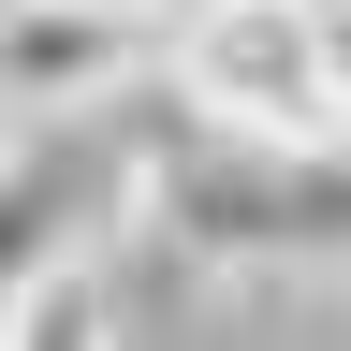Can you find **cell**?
Masks as SVG:
<instances>
[{"mask_svg":"<svg viewBox=\"0 0 351 351\" xmlns=\"http://www.w3.org/2000/svg\"><path fill=\"white\" fill-rule=\"evenodd\" d=\"M176 103L205 132H263V147H351L337 0H191L176 15Z\"/></svg>","mask_w":351,"mask_h":351,"instance_id":"obj_2","label":"cell"},{"mask_svg":"<svg viewBox=\"0 0 351 351\" xmlns=\"http://www.w3.org/2000/svg\"><path fill=\"white\" fill-rule=\"evenodd\" d=\"M0 351H117L103 278H88V263H44V278H15V322H0Z\"/></svg>","mask_w":351,"mask_h":351,"instance_id":"obj_4","label":"cell"},{"mask_svg":"<svg viewBox=\"0 0 351 351\" xmlns=\"http://www.w3.org/2000/svg\"><path fill=\"white\" fill-rule=\"evenodd\" d=\"M103 15H132V29H176V0H103Z\"/></svg>","mask_w":351,"mask_h":351,"instance_id":"obj_5","label":"cell"},{"mask_svg":"<svg viewBox=\"0 0 351 351\" xmlns=\"http://www.w3.org/2000/svg\"><path fill=\"white\" fill-rule=\"evenodd\" d=\"M147 219L191 263H337L351 249V147H263V132H205L147 147Z\"/></svg>","mask_w":351,"mask_h":351,"instance_id":"obj_1","label":"cell"},{"mask_svg":"<svg viewBox=\"0 0 351 351\" xmlns=\"http://www.w3.org/2000/svg\"><path fill=\"white\" fill-rule=\"evenodd\" d=\"M337 88H351V0H337Z\"/></svg>","mask_w":351,"mask_h":351,"instance_id":"obj_6","label":"cell"},{"mask_svg":"<svg viewBox=\"0 0 351 351\" xmlns=\"http://www.w3.org/2000/svg\"><path fill=\"white\" fill-rule=\"evenodd\" d=\"M147 59V29L103 15V0H15V29H0V88H15V117H73V103H103V88Z\"/></svg>","mask_w":351,"mask_h":351,"instance_id":"obj_3","label":"cell"}]
</instances>
